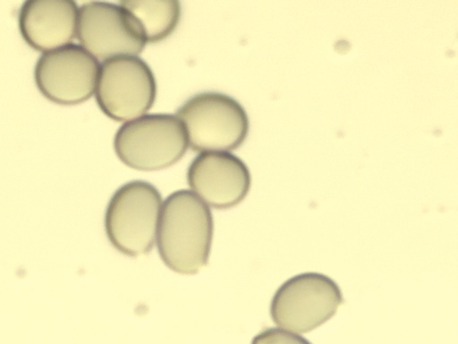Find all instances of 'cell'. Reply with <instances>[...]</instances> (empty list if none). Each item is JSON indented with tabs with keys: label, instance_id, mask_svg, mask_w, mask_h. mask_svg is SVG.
Listing matches in <instances>:
<instances>
[{
	"label": "cell",
	"instance_id": "2",
	"mask_svg": "<svg viewBox=\"0 0 458 344\" xmlns=\"http://www.w3.org/2000/svg\"><path fill=\"white\" fill-rule=\"evenodd\" d=\"M176 116L182 121L189 147L199 152L230 151L245 141L249 117L243 106L219 91H202L186 99Z\"/></svg>",
	"mask_w": 458,
	"mask_h": 344
},
{
	"label": "cell",
	"instance_id": "1",
	"mask_svg": "<svg viewBox=\"0 0 458 344\" xmlns=\"http://www.w3.org/2000/svg\"><path fill=\"white\" fill-rule=\"evenodd\" d=\"M213 236L208 206L191 190L172 193L162 203L156 239L164 263L180 274H195L207 263Z\"/></svg>",
	"mask_w": 458,
	"mask_h": 344
},
{
	"label": "cell",
	"instance_id": "3",
	"mask_svg": "<svg viewBox=\"0 0 458 344\" xmlns=\"http://www.w3.org/2000/svg\"><path fill=\"white\" fill-rule=\"evenodd\" d=\"M162 197L150 183L133 180L121 185L110 198L105 212V230L120 253L138 257L153 247Z\"/></svg>",
	"mask_w": 458,
	"mask_h": 344
},
{
	"label": "cell",
	"instance_id": "5",
	"mask_svg": "<svg viewBox=\"0 0 458 344\" xmlns=\"http://www.w3.org/2000/svg\"><path fill=\"white\" fill-rule=\"evenodd\" d=\"M339 286L318 272L297 274L276 291L270 304L274 322L299 333H307L331 319L343 303Z\"/></svg>",
	"mask_w": 458,
	"mask_h": 344
},
{
	"label": "cell",
	"instance_id": "9",
	"mask_svg": "<svg viewBox=\"0 0 458 344\" xmlns=\"http://www.w3.org/2000/svg\"><path fill=\"white\" fill-rule=\"evenodd\" d=\"M187 181L198 197L216 209H229L248 194L251 184L245 162L230 151L199 152L187 170Z\"/></svg>",
	"mask_w": 458,
	"mask_h": 344
},
{
	"label": "cell",
	"instance_id": "6",
	"mask_svg": "<svg viewBox=\"0 0 458 344\" xmlns=\"http://www.w3.org/2000/svg\"><path fill=\"white\" fill-rule=\"evenodd\" d=\"M94 94L108 117L124 123L150 109L157 95L156 78L139 56L108 58L100 64Z\"/></svg>",
	"mask_w": 458,
	"mask_h": 344
},
{
	"label": "cell",
	"instance_id": "12",
	"mask_svg": "<svg viewBox=\"0 0 458 344\" xmlns=\"http://www.w3.org/2000/svg\"><path fill=\"white\" fill-rule=\"evenodd\" d=\"M251 344H311L305 338L279 328H267L258 333Z\"/></svg>",
	"mask_w": 458,
	"mask_h": 344
},
{
	"label": "cell",
	"instance_id": "7",
	"mask_svg": "<svg viewBox=\"0 0 458 344\" xmlns=\"http://www.w3.org/2000/svg\"><path fill=\"white\" fill-rule=\"evenodd\" d=\"M76 35L82 47L103 61L139 56L148 43L137 19L120 2L83 4L78 11Z\"/></svg>",
	"mask_w": 458,
	"mask_h": 344
},
{
	"label": "cell",
	"instance_id": "4",
	"mask_svg": "<svg viewBox=\"0 0 458 344\" xmlns=\"http://www.w3.org/2000/svg\"><path fill=\"white\" fill-rule=\"evenodd\" d=\"M114 148L126 166L154 171L177 162L189 144L176 114L147 113L123 123L115 133Z\"/></svg>",
	"mask_w": 458,
	"mask_h": 344
},
{
	"label": "cell",
	"instance_id": "10",
	"mask_svg": "<svg viewBox=\"0 0 458 344\" xmlns=\"http://www.w3.org/2000/svg\"><path fill=\"white\" fill-rule=\"evenodd\" d=\"M79 8L72 0H28L19 13V29L34 49L47 52L70 44L76 35Z\"/></svg>",
	"mask_w": 458,
	"mask_h": 344
},
{
	"label": "cell",
	"instance_id": "11",
	"mask_svg": "<svg viewBox=\"0 0 458 344\" xmlns=\"http://www.w3.org/2000/svg\"><path fill=\"white\" fill-rule=\"evenodd\" d=\"M120 3L137 19L148 43L170 36L182 15L181 3L177 0H123Z\"/></svg>",
	"mask_w": 458,
	"mask_h": 344
},
{
	"label": "cell",
	"instance_id": "8",
	"mask_svg": "<svg viewBox=\"0 0 458 344\" xmlns=\"http://www.w3.org/2000/svg\"><path fill=\"white\" fill-rule=\"evenodd\" d=\"M99 67L98 60L84 47L70 43L44 52L36 63L34 78L47 99L74 105L95 93Z\"/></svg>",
	"mask_w": 458,
	"mask_h": 344
}]
</instances>
